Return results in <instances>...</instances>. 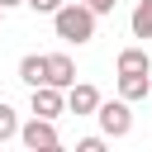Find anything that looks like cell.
<instances>
[{
	"label": "cell",
	"instance_id": "cell-13",
	"mask_svg": "<svg viewBox=\"0 0 152 152\" xmlns=\"http://www.w3.org/2000/svg\"><path fill=\"white\" fill-rule=\"evenodd\" d=\"M76 152H104V138H81Z\"/></svg>",
	"mask_w": 152,
	"mask_h": 152
},
{
	"label": "cell",
	"instance_id": "cell-2",
	"mask_svg": "<svg viewBox=\"0 0 152 152\" xmlns=\"http://www.w3.org/2000/svg\"><path fill=\"white\" fill-rule=\"evenodd\" d=\"M95 119H100V133H104V138H128V133H133V104H128L124 95H119V100H100Z\"/></svg>",
	"mask_w": 152,
	"mask_h": 152
},
{
	"label": "cell",
	"instance_id": "cell-4",
	"mask_svg": "<svg viewBox=\"0 0 152 152\" xmlns=\"http://www.w3.org/2000/svg\"><path fill=\"white\" fill-rule=\"evenodd\" d=\"M100 100H104V95H100L90 81H71V86H66V114H76V119H90V114L100 109Z\"/></svg>",
	"mask_w": 152,
	"mask_h": 152
},
{
	"label": "cell",
	"instance_id": "cell-6",
	"mask_svg": "<svg viewBox=\"0 0 152 152\" xmlns=\"http://www.w3.org/2000/svg\"><path fill=\"white\" fill-rule=\"evenodd\" d=\"M33 114H43V119H57V114H66V90H57V86H33Z\"/></svg>",
	"mask_w": 152,
	"mask_h": 152
},
{
	"label": "cell",
	"instance_id": "cell-9",
	"mask_svg": "<svg viewBox=\"0 0 152 152\" xmlns=\"http://www.w3.org/2000/svg\"><path fill=\"white\" fill-rule=\"evenodd\" d=\"M128 28H133V38H152V0H138V5H133Z\"/></svg>",
	"mask_w": 152,
	"mask_h": 152
},
{
	"label": "cell",
	"instance_id": "cell-3",
	"mask_svg": "<svg viewBox=\"0 0 152 152\" xmlns=\"http://www.w3.org/2000/svg\"><path fill=\"white\" fill-rule=\"evenodd\" d=\"M19 142H24L28 152H52V147H62L57 119H43V114H33L28 124H19Z\"/></svg>",
	"mask_w": 152,
	"mask_h": 152
},
{
	"label": "cell",
	"instance_id": "cell-16",
	"mask_svg": "<svg viewBox=\"0 0 152 152\" xmlns=\"http://www.w3.org/2000/svg\"><path fill=\"white\" fill-rule=\"evenodd\" d=\"M0 14H5V0H0Z\"/></svg>",
	"mask_w": 152,
	"mask_h": 152
},
{
	"label": "cell",
	"instance_id": "cell-11",
	"mask_svg": "<svg viewBox=\"0 0 152 152\" xmlns=\"http://www.w3.org/2000/svg\"><path fill=\"white\" fill-rule=\"evenodd\" d=\"M10 138H19V114H14V104L0 100V142H10Z\"/></svg>",
	"mask_w": 152,
	"mask_h": 152
},
{
	"label": "cell",
	"instance_id": "cell-5",
	"mask_svg": "<svg viewBox=\"0 0 152 152\" xmlns=\"http://www.w3.org/2000/svg\"><path fill=\"white\" fill-rule=\"evenodd\" d=\"M43 86H57V90H66L71 81H76V62L66 57V52H43Z\"/></svg>",
	"mask_w": 152,
	"mask_h": 152
},
{
	"label": "cell",
	"instance_id": "cell-15",
	"mask_svg": "<svg viewBox=\"0 0 152 152\" xmlns=\"http://www.w3.org/2000/svg\"><path fill=\"white\" fill-rule=\"evenodd\" d=\"M14 5H24V0H5V10H14Z\"/></svg>",
	"mask_w": 152,
	"mask_h": 152
},
{
	"label": "cell",
	"instance_id": "cell-10",
	"mask_svg": "<svg viewBox=\"0 0 152 152\" xmlns=\"http://www.w3.org/2000/svg\"><path fill=\"white\" fill-rule=\"evenodd\" d=\"M19 81H24L28 90L48 81V76H43V57H38V52H28V57H19Z\"/></svg>",
	"mask_w": 152,
	"mask_h": 152
},
{
	"label": "cell",
	"instance_id": "cell-14",
	"mask_svg": "<svg viewBox=\"0 0 152 152\" xmlns=\"http://www.w3.org/2000/svg\"><path fill=\"white\" fill-rule=\"evenodd\" d=\"M81 5H90L95 14H109V10H114V0H81Z\"/></svg>",
	"mask_w": 152,
	"mask_h": 152
},
{
	"label": "cell",
	"instance_id": "cell-8",
	"mask_svg": "<svg viewBox=\"0 0 152 152\" xmlns=\"http://www.w3.org/2000/svg\"><path fill=\"white\" fill-rule=\"evenodd\" d=\"M128 71H152V57L133 43V48H124L119 57H114V76H128Z\"/></svg>",
	"mask_w": 152,
	"mask_h": 152
},
{
	"label": "cell",
	"instance_id": "cell-12",
	"mask_svg": "<svg viewBox=\"0 0 152 152\" xmlns=\"http://www.w3.org/2000/svg\"><path fill=\"white\" fill-rule=\"evenodd\" d=\"M24 5H28L33 14H48V19H52V14H57V10L66 5V0H24Z\"/></svg>",
	"mask_w": 152,
	"mask_h": 152
},
{
	"label": "cell",
	"instance_id": "cell-7",
	"mask_svg": "<svg viewBox=\"0 0 152 152\" xmlns=\"http://www.w3.org/2000/svg\"><path fill=\"white\" fill-rule=\"evenodd\" d=\"M119 95H124L128 104L147 100V95H152V71H128V76H119Z\"/></svg>",
	"mask_w": 152,
	"mask_h": 152
},
{
	"label": "cell",
	"instance_id": "cell-1",
	"mask_svg": "<svg viewBox=\"0 0 152 152\" xmlns=\"http://www.w3.org/2000/svg\"><path fill=\"white\" fill-rule=\"evenodd\" d=\"M95 10L90 5H81V0H66L57 14H52V33L62 38V43H71V48H86L90 38H95Z\"/></svg>",
	"mask_w": 152,
	"mask_h": 152
}]
</instances>
